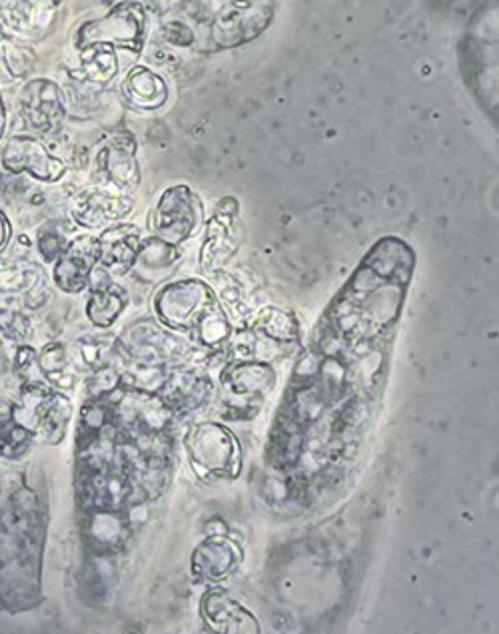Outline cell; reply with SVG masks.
<instances>
[{"label":"cell","mask_w":499,"mask_h":634,"mask_svg":"<svg viewBox=\"0 0 499 634\" xmlns=\"http://www.w3.org/2000/svg\"><path fill=\"white\" fill-rule=\"evenodd\" d=\"M70 415L72 405L64 395L48 389L44 383H28L14 407L12 419L40 441L56 445L66 433Z\"/></svg>","instance_id":"6da1fadb"},{"label":"cell","mask_w":499,"mask_h":634,"mask_svg":"<svg viewBox=\"0 0 499 634\" xmlns=\"http://www.w3.org/2000/svg\"><path fill=\"white\" fill-rule=\"evenodd\" d=\"M202 224V204L186 186H174L164 192L154 214L152 230L156 238L168 244H180L194 236Z\"/></svg>","instance_id":"7a4b0ae2"},{"label":"cell","mask_w":499,"mask_h":634,"mask_svg":"<svg viewBox=\"0 0 499 634\" xmlns=\"http://www.w3.org/2000/svg\"><path fill=\"white\" fill-rule=\"evenodd\" d=\"M144 40V10L136 2H122L112 8L102 20L88 22L78 32V46L118 44L138 52Z\"/></svg>","instance_id":"3957f363"},{"label":"cell","mask_w":499,"mask_h":634,"mask_svg":"<svg viewBox=\"0 0 499 634\" xmlns=\"http://www.w3.org/2000/svg\"><path fill=\"white\" fill-rule=\"evenodd\" d=\"M214 306L210 290L196 282L184 280L162 288L154 298L156 316L174 329H192L202 316Z\"/></svg>","instance_id":"277c9868"},{"label":"cell","mask_w":499,"mask_h":634,"mask_svg":"<svg viewBox=\"0 0 499 634\" xmlns=\"http://www.w3.org/2000/svg\"><path fill=\"white\" fill-rule=\"evenodd\" d=\"M20 110L26 124L40 136H56L66 118L64 94L50 80H32L20 90Z\"/></svg>","instance_id":"5b68a950"},{"label":"cell","mask_w":499,"mask_h":634,"mask_svg":"<svg viewBox=\"0 0 499 634\" xmlns=\"http://www.w3.org/2000/svg\"><path fill=\"white\" fill-rule=\"evenodd\" d=\"M132 200L128 194L110 186H92L78 192L70 204L72 220L88 230L108 228L128 216Z\"/></svg>","instance_id":"8992f818"},{"label":"cell","mask_w":499,"mask_h":634,"mask_svg":"<svg viewBox=\"0 0 499 634\" xmlns=\"http://www.w3.org/2000/svg\"><path fill=\"white\" fill-rule=\"evenodd\" d=\"M2 166L10 174H30L34 180L54 184L66 174V164L48 152V148L32 136H14L2 150Z\"/></svg>","instance_id":"52a82bcc"},{"label":"cell","mask_w":499,"mask_h":634,"mask_svg":"<svg viewBox=\"0 0 499 634\" xmlns=\"http://www.w3.org/2000/svg\"><path fill=\"white\" fill-rule=\"evenodd\" d=\"M182 341L170 335L166 329L154 321H136L126 327L118 339V349L136 365L158 367L178 353Z\"/></svg>","instance_id":"ba28073f"},{"label":"cell","mask_w":499,"mask_h":634,"mask_svg":"<svg viewBox=\"0 0 499 634\" xmlns=\"http://www.w3.org/2000/svg\"><path fill=\"white\" fill-rule=\"evenodd\" d=\"M100 260L98 238L84 234L68 242L62 256L54 262V284L66 294H80L88 288L90 276Z\"/></svg>","instance_id":"9c48e42d"},{"label":"cell","mask_w":499,"mask_h":634,"mask_svg":"<svg viewBox=\"0 0 499 634\" xmlns=\"http://www.w3.org/2000/svg\"><path fill=\"white\" fill-rule=\"evenodd\" d=\"M98 172L120 192L130 194L140 184L136 142L130 134H114L96 154Z\"/></svg>","instance_id":"30bf717a"},{"label":"cell","mask_w":499,"mask_h":634,"mask_svg":"<svg viewBox=\"0 0 499 634\" xmlns=\"http://www.w3.org/2000/svg\"><path fill=\"white\" fill-rule=\"evenodd\" d=\"M98 266L110 276H124L132 270L138 250L142 246V234L132 224L108 226L100 238Z\"/></svg>","instance_id":"8fae6325"},{"label":"cell","mask_w":499,"mask_h":634,"mask_svg":"<svg viewBox=\"0 0 499 634\" xmlns=\"http://www.w3.org/2000/svg\"><path fill=\"white\" fill-rule=\"evenodd\" d=\"M88 286L90 298L86 304V316L96 327H110L128 304V294L112 282V276L100 266L94 268Z\"/></svg>","instance_id":"7c38bea8"},{"label":"cell","mask_w":499,"mask_h":634,"mask_svg":"<svg viewBox=\"0 0 499 634\" xmlns=\"http://www.w3.org/2000/svg\"><path fill=\"white\" fill-rule=\"evenodd\" d=\"M122 92L126 102L138 110H156L168 98L164 80L144 66H136L128 72L122 82Z\"/></svg>","instance_id":"4fadbf2b"},{"label":"cell","mask_w":499,"mask_h":634,"mask_svg":"<svg viewBox=\"0 0 499 634\" xmlns=\"http://www.w3.org/2000/svg\"><path fill=\"white\" fill-rule=\"evenodd\" d=\"M176 262H178L176 246L154 236L142 242L130 272H134L140 280L154 284L166 278Z\"/></svg>","instance_id":"5bb4252c"},{"label":"cell","mask_w":499,"mask_h":634,"mask_svg":"<svg viewBox=\"0 0 499 634\" xmlns=\"http://www.w3.org/2000/svg\"><path fill=\"white\" fill-rule=\"evenodd\" d=\"M118 72V58L110 44H90L80 52V80L96 86L108 84Z\"/></svg>","instance_id":"9a60e30c"},{"label":"cell","mask_w":499,"mask_h":634,"mask_svg":"<svg viewBox=\"0 0 499 634\" xmlns=\"http://www.w3.org/2000/svg\"><path fill=\"white\" fill-rule=\"evenodd\" d=\"M44 284V272L28 260L0 262V294H28Z\"/></svg>","instance_id":"2e32d148"},{"label":"cell","mask_w":499,"mask_h":634,"mask_svg":"<svg viewBox=\"0 0 499 634\" xmlns=\"http://www.w3.org/2000/svg\"><path fill=\"white\" fill-rule=\"evenodd\" d=\"M234 248L236 246H234V238H232L230 216L222 214L218 210V214L214 216V220L208 226V238H206V246L202 250L204 268L206 270L218 268L222 262H226V258H230Z\"/></svg>","instance_id":"e0dca14e"},{"label":"cell","mask_w":499,"mask_h":634,"mask_svg":"<svg viewBox=\"0 0 499 634\" xmlns=\"http://www.w3.org/2000/svg\"><path fill=\"white\" fill-rule=\"evenodd\" d=\"M38 367H40V375L56 385V387H64L70 389L74 385V371H72V359L66 351V347L58 341L46 345L40 355H38Z\"/></svg>","instance_id":"ac0fdd59"},{"label":"cell","mask_w":499,"mask_h":634,"mask_svg":"<svg viewBox=\"0 0 499 634\" xmlns=\"http://www.w3.org/2000/svg\"><path fill=\"white\" fill-rule=\"evenodd\" d=\"M116 349H118V341H114L108 335H96V337L86 335L76 341L74 355L82 367L92 369L96 373L112 365Z\"/></svg>","instance_id":"d6986e66"},{"label":"cell","mask_w":499,"mask_h":634,"mask_svg":"<svg viewBox=\"0 0 499 634\" xmlns=\"http://www.w3.org/2000/svg\"><path fill=\"white\" fill-rule=\"evenodd\" d=\"M0 10L8 28L14 32H28L36 24V12L30 0H6Z\"/></svg>","instance_id":"ffe728a7"},{"label":"cell","mask_w":499,"mask_h":634,"mask_svg":"<svg viewBox=\"0 0 499 634\" xmlns=\"http://www.w3.org/2000/svg\"><path fill=\"white\" fill-rule=\"evenodd\" d=\"M36 246H38L40 256L46 262H56L62 256V252L66 250V246H68L66 232L60 226H56V224H46V226H42L38 230Z\"/></svg>","instance_id":"44dd1931"},{"label":"cell","mask_w":499,"mask_h":634,"mask_svg":"<svg viewBox=\"0 0 499 634\" xmlns=\"http://www.w3.org/2000/svg\"><path fill=\"white\" fill-rule=\"evenodd\" d=\"M2 60H4L6 70L14 78H22L34 66V52L28 46H24V44L6 42L4 48H2Z\"/></svg>","instance_id":"7402d4cb"},{"label":"cell","mask_w":499,"mask_h":634,"mask_svg":"<svg viewBox=\"0 0 499 634\" xmlns=\"http://www.w3.org/2000/svg\"><path fill=\"white\" fill-rule=\"evenodd\" d=\"M0 331L10 341H26L32 333L30 319L16 310H0Z\"/></svg>","instance_id":"603a6c76"},{"label":"cell","mask_w":499,"mask_h":634,"mask_svg":"<svg viewBox=\"0 0 499 634\" xmlns=\"http://www.w3.org/2000/svg\"><path fill=\"white\" fill-rule=\"evenodd\" d=\"M162 36L172 42V44H178V46H188L194 42V34L192 30L182 24V22H168L162 26Z\"/></svg>","instance_id":"cb8c5ba5"},{"label":"cell","mask_w":499,"mask_h":634,"mask_svg":"<svg viewBox=\"0 0 499 634\" xmlns=\"http://www.w3.org/2000/svg\"><path fill=\"white\" fill-rule=\"evenodd\" d=\"M8 240H10V224H8L6 216L0 212V254L4 252Z\"/></svg>","instance_id":"d4e9b609"},{"label":"cell","mask_w":499,"mask_h":634,"mask_svg":"<svg viewBox=\"0 0 499 634\" xmlns=\"http://www.w3.org/2000/svg\"><path fill=\"white\" fill-rule=\"evenodd\" d=\"M6 42H8V24H6L4 16H2V10H0V50L4 48Z\"/></svg>","instance_id":"484cf974"},{"label":"cell","mask_w":499,"mask_h":634,"mask_svg":"<svg viewBox=\"0 0 499 634\" xmlns=\"http://www.w3.org/2000/svg\"><path fill=\"white\" fill-rule=\"evenodd\" d=\"M4 128H6V110H4L2 96H0V138H2V134H4Z\"/></svg>","instance_id":"4316f807"},{"label":"cell","mask_w":499,"mask_h":634,"mask_svg":"<svg viewBox=\"0 0 499 634\" xmlns=\"http://www.w3.org/2000/svg\"><path fill=\"white\" fill-rule=\"evenodd\" d=\"M40 2H44V4H48V6H54V4H58L60 0H40Z\"/></svg>","instance_id":"83f0119b"},{"label":"cell","mask_w":499,"mask_h":634,"mask_svg":"<svg viewBox=\"0 0 499 634\" xmlns=\"http://www.w3.org/2000/svg\"><path fill=\"white\" fill-rule=\"evenodd\" d=\"M104 2H108V4H122V2H128V0H104Z\"/></svg>","instance_id":"f1b7e54d"}]
</instances>
